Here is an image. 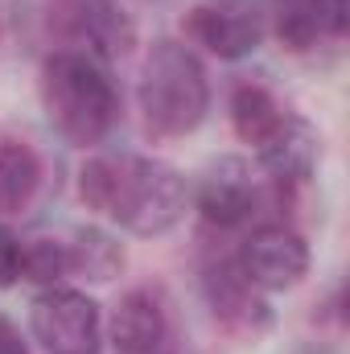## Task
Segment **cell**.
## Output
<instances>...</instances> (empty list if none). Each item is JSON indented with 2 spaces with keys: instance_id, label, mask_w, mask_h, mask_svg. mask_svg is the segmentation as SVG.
I'll return each instance as SVG.
<instances>
[{
  "instance_id": "6",
  "label": "cell",
  "mask_w": 350,
  "mask_h": 354,
  "mask_svg": "<svg viewBox=\"0 0 350 354\" xmlns=\"http://www.w3.org/2000/svg\"><path fill=\"white\" fill-rule=\"evenodd\" d=\"M235 260L260 292H284L309 272V243L288 223H264L243 239Z\"/></svg>"
},
{
  "instance_id": "10",
  "label": "cell",
  "mask_w": 350,
  "mask_h": 354,
  "mask_svg": "<svg viewBox=\"0 0 350 354\" xmlns=\"http://www.w3.org/2000/svg\"><path fill=\"white\" fill-rule=\"evenodd\" d=\"M272 33L284 50L305 54L322 37L347 33V0H272Z\"/></svg>"
},
{
  "instance_id": "5",
  "label": "cell",
  "mask_w": 350,
  "mask_h": 354,
  "mask_svg": "<svg viewBox=\"0 0 350 354\" xmlns=\"http://www.w3.org/2000/svg\"><path fill=\"white\" fill-rule=\"evenodd\" d=\"M202 297H206L214 322L239 338H256L272 326V305L243 276L235 256H214L202 264Z\"/></svg>"
},
{
  "instance_id": "18",
  "label": "cell",
  "mask_w": 350,
  "mask_h": 354,
  "mask_svg": "<svg viewBox=\"0 0 350 354\" xmlns=\"http://www.w3.org/2000/svg\"><path fill=\"white\" fill-rule=\"evenodd\" d=\"M0 354H29L25 351V338H21V330L0 313Z\"/></svg>"
},
{
  "instance_id": "12",
  "label": "cell",
  "mask_w": 350,
  "mask_h": 354,
  "mask_svg": "<svg viewBox=\"0 0 350 354\" xmlns=\"http://www.w3.org/2000/svg\"><path fill=\"white\" fill-rule=\"evenodd\" d=\"M169 334L165 309L149 288H132L120 297L111 313V342L120 354H157Z\"/></svg>"
},
{
  "instance_id": "14",
  "label": "cell",
  "mask_w": 350,
  "mask_h": 354,
  "mask_svg": "<svg viewBox=\"0 0 350 354\" xmlns=\"http://www.w3.org/2000/svg\"><path fill=\"white\" fill-rule=\"evenodd\" d=\"M284 115L288 111L280 107V99L264 87V83H239V87L231 91V128H235V136L243 145H256L260 149L264 140L280 128Z\"/></svg>"
},
{
  "instance_id": "9",
  "label": "cell",
  "mask_w": 350,
  "mask_h": 354,
  "mask_svg": "<svg viewBox=\"0 0 350 354\" xmlns=\"http://www.w3.org/2000/svg\"><path fill=\"white\" fill-rule=\"evenodd\" d=\"M66 29L91 58H124L136 46V25L116 0H75L66 8Z\"/></svg>"
},
{
  "instance_id": "15",
  "label": "cell",
  "mask_w": 350,
  "mask_h": 354,
  "mask_svg": "<svg viewBox=\"0 0 350 354\" xmlns=\"http://www.w3.org/2000/svg\"><path fill=\"white\" fill-rule=\"evenodd\" d=\"M66 256H71V276H83L95 284H107L124 272V248L103 227H79L66 243Z\"/></svg>"
},
{
  "instance_id": "17",
  "label": "cell",
  "mask_w": 350,
  "mask_h": 354,
  "mask_svg": "<svg viewBox=\"0 0 350 354\" xmlns=\"http://www.w3.org/2000/svg\"><path fill=\"white\" fill-rule=\"evenodd\" d=\"M21 280V243H17V235L0 223V288H8V284H17Z\"/></svg>"
},
{
  "instance_id": "4",
  "label": "cell",
  "mask_w": 350,
  "mask_h": 354,
  "mask_svg": "<svg viewBox=\"0 0 350 354\" xmlns=\"http://www.w3.org/2000/svg\"><path fill=\"white\" fill-rule=\"evenodd\" d=\"M29 330L46 354H99L103 313L79 288H46L29 305Z\"/></svg>"
},
{
  "instance_id": "8",
  "label": "cell",
  "mask_w": 350,
  "mask_h": 354,
  "mask_svg": "<svg viewBox=\"0 0 350 354\" xmlns=\"http://www.w3.org/2000/svg\"><path fill=\"white\" fill-rule=\"evenodd\" d=\"M190 198H194L198 214H202L210 227H219V231L243 227V223L256 214V206H260L252 169H248V161H239V157H219V161L202 174L198 189H190Z\"/></svg>"
},
{
  "instance_id": "13",
  "label": "cell",
  "mask_w": 350,
  "mask_h": 354,
  "mask_svg": "<svg viewBox=\"0 0 350 354\" xmlns=\"http://www.w3.org/2000/svg\"><path fill=\"white\" fill-rule=\"evenodd\" d=\"M42 189V157L25 140H0V214H21Z\"/></svg>"
},
{
  "instance_id": "3",
  "label": "cell",
  "mask_w": 350,
  "mask_h": 354,
  "mask_svg": "<svg viewBox=\"0 0 350 354\" xmlns=\"http://www.w3.org/2000/svg\"><path fill=\"white\" fill-rule=\"evenodd\" d=\"M140 111L153 136H185L210 111V83L198 54L181 41H157L140 75Z\"/></svg>"
},
{
  "instance_id": "1",
  "label": "cell",
  "mask_w": 350,
  "mask_h": 354,
  "mask_svg": "<svg viewBox=\"0 0 350 354\" xmlns=\"http://www.w3.org/2000/svg\"><path fill=\"white\" fill-rule=\"evenodd\" d=\"M79 198L132 235H165L185 218L190 181L157 157H91L79 174Z\"/></svg>"
},
{
  "instance_id": "11",
  "label": "cell",
  "mask_w": 350,
  "mask_h": 354,
  "mask_svg": "<svg viewBox=\"0 0 350 354\" xmlns=\"http://www.w3.org/2000/svg\"><path fill=\"white\" fill-rule=\"evenodd\" d=\"M322 157V136L309 120L301 115H284L280 128L260 145V169L276 185H301L309 181Z\"/></svg>"
},
{
  "instance_id": "7",
  "label": "cell",
  "mask_w": 350,
  "mask_h": 354,
  "mask_svg": "<svg viewBox=\"0 0 350 354\" xmlns=\"http://www.w3.org/2000/svg\"><path fill=\"white\" fill-rule=\"evenodd\" d=\"M185 33L210 54L239 62L260 46L264 12L256 8V0H206L185 12Z\"/></svg>"
},
{
  "instance_id": "2",
  "label": "cell",
  "mask_w": 350,
  "mask_h": 354,
  "mask_svg": "<svg viewBox=\"0 0 350 354\" xmlns=\"http://www.w3.org/2000/svg\"><path fill=\"white\" fill-rule=\"evenodd\" d=\"M42 103L50 124L71 145H99L120 120V91L99 58L83 50H58L42 66Z\"/></svg>"
},
{
  "instance_id": "16",
  "label": "cell",
  "mask_w": 350,
  "mask_h": 354,
  "mask_svg": "<svg viewBox=\"0 0 350 354\" xmlns=\"http://www.w3.org/2000/svg\"><path fill=\"white\" fill-rule=\"evenodd\" d=\"M66 276H71V256H66L62 239L42 235V239H29L21 248V280L42 284V288H58Z\"/></svg>"
}]
</instances>
